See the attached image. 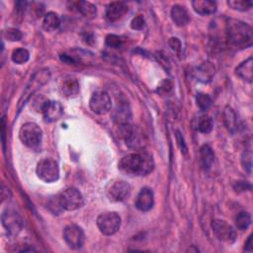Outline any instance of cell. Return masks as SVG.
<instances>
[{"label": "cell", "instance_id": "obj_16", "mask_svg": "<svg viewBox=\"0 0 253 253\" xmlns=\"http://www.w3.org/2000/svg\"><path fill=\"white\" fill-rule=\"evenodd\" d=\"M214 73H215V68H214L213 64L210 61L203 62L194 71V74H195V77L197 78V80H199L203 83L210 82L212 79Z\"/></svg>", "mask_w": 253, "mask_h": 253}, {"label": "cell", "instance_id": "obj_6", "mask_svg": "<svg viewBox=\"0 0 253 253\" xmlns=\"http://www.w3.org/2000/svg\"><path fill=\"white\" fill-rule=\"evenodd\" d=\"M97 226L103 234L113 235L121 227V217L114 211L101 213L97 217Z\"/></svg>", "mask_w": 253, "mask_h": 253}, {"label": "cell", "instance_id": "obj_17", "mask_svg": "<svg viewBox=\"0 0 253 253\" xmlns=\"http://www.w3.org/2000/svg\"><path fill=\"white\" fill-rule=\"evenodd\" d=\"M171 18L178 27L186 26L190 22V15L187 9L181 5H174L171 9Z\"/></svg>", "mask_w": 253, "mask_h": 253}, {"label": "cell", "instance_id": "obj_11", "mask_svg": "<svg viewBox=\"0 0 253 253\" xmlns=\"http://www.w3.org/2000/svg\"><path fill=\"white\" fill-rule=\"evenodd\" d=\"M214 235L222 241L233 243L236 239V231L232 225L222 219H214L211 223Z\"/></svg>", "mask_w": 253, "mask_h": 253}, {"label": "cell", "instance_id": "obj_33", "mask_svg": "<svg viewBox=\"0 0 253 253\" xmlns=\"http://www.w3.org/2000/svg\"><path fill=\"white\" fill-rule=\"evenodd\" d=\"M172 87H173L172 82H171L170 80H168V79H165V80H163V81L159 84V86H158V88H157V92H158L160 95L164 96V95H167L168 93L171 92Z\"/></svg>", "mask_w": 253, "mask_h": 253}, {"label": "cell", "instance_id": "obj_2", "mask_svg": "<svg viewBox=\"0 0 253 253\" xmlns=\"http://www.w3.org/2000/svg\"><path fill=\"white\" fill-rule=\"evenodd\" d=\"M226 30L228 41L232 45L243 48L252 44L253 30L247 23L236 19H228Z\"/></svg>", "mask_w": 253, "mask_h": 253}, {"label": "cell", "instance_id": "obj_32", "mask_svg": "<svg viewBox=\"0 0 253 253\" xmlns=\"http://www.w3.org/2000/svg\"><path fill=\"white\" fill-rule=\"evenodd\" d=\"M106 44L112 48H119L123 44V40L117 35H108L106 37Z\"/></svg>", "mask_w": 253, "mask_h": 253}, {"label": "cell", "instance_id": "obj_28", "mask_svg": "<svg viewBox=\"0 0 253 253\" xmlns=\"http://www.w3.org/2000/svg\"><path fill=\"white\" fill-rule=\"evenodd\" d=\"M212 128V120L205 115L202 116L198 121V129L203 133H209Z\"/></svg>", "mask_w": 253, "mask_h": 253}, {"label": "cell", "instance_id": "obj_26", "mask_svg": "<svg viewBox=\"0 0 253 253\" xmlns=\"http://www.w3.org/2000/svg\"><path fill=\"white\" fill-rule=\"evenodd\" d=\"M251 223V215L247 211H241L235 217V225L240 230H246Z\"/></svg>", "mask_w": 253, "mask_h": 253}, {"label": "cell", "instance_id": "obj_8", "mask_svg": "<svg viewBox=\"0 0 253 253\" xmlns=\"http://www.w3.org/2000/svg\"><path fill=\"white\" fill-rule=\"evenodd\" d=\"M106 193L111 201L123 202L129 197L130 186L126 181L116 180L109 184Z\"/></svg>", "mask_w": 253, "mask_h": 253}, {"label": "cell", "instance_id": "obj_31", "mask_svg": "<svg viewBox=\"0 0 253 253\" xmlns=\"http://www.w3.org/2000/svg\"><path fill=\"white\" fill-rule=\"evenodd\" d=\"M3 37L10 42H18L22 39L23 35L21 31L16 28H8L3 32Z\"/></svg>", "mask_w": 253, "mask_h": 253}, {"label": "cell", "instance_id": "obj_5", "mask_svg": "<svg viewBox=\"0 0 253 253\" xmlns=\"http://www.w3.org/2000/svg\"><path fill=\"white\" fill-rule=\"evenodd\" d=\"M61 209L66 211H75L84 205V198L79 190L67 188L57 196Z\"/></svg>", "mask_w": 253, "mask_h": 253}, {"label": "cell", "instance_id": "obj_22", "mask_svg": "<svg viewBox=\"0 0 253 253\" xmlns=\"http://www.w3.org/2000/svg\"><path fill=\"white\" fill-rule=\"evenodd\" d=\"M201 164L205 170H209L214 161V153L209 144H204L200 150Z\"/></svg>", "mask_w": 253, "mask_h": 253}, {"label": "cell", "instance_id": "obj_10", "mask_svg": "<svg viewBox=\"0 0 253 253\" xmlns=\"http://www.w3.org/2000/svg\"><path fill=\"white\" fill-rule=\"evenodd\" d=\"M90 109L97 115H105L112 108V101L109 94L105 91L93 93L89 101Z\"/></svg>", "mask_w": 253, "mask_h": 253}, {"label": "cell", "instance_id": "obj_13", "mask_svg": "<svg viewBox=\"0 0 253 253\" xmlns=\"http://www.w3.org/2000/svg\"><path fill=\"white\" fill-rule=\"evenodd\" d=\"M41 112L42 113L45 122L52 123L58 121L61 118V116L63 115V107L57 101L46 100L43 103Z\"/></svg>", "mask_w": 253, "mask_h": 253}, {"label": "cell", "instance_id": "obj_4", "mask_svg": "<svg viewBox=\"0 0 253 253\" xmlns=\"http://www.w3.org/2000/svg\"><path fill=\"white\" fill-rule=\"evenodd\" d=\"M19 137L25 145L31 148H36L42 142V131L37 124L26 123L20 128Z\"/></svg>", "mask_w": 253, "mask_h": 253}, {"label": "cell", "instance_id": "obj_20", "mask_svg": "<svg viewBox=\"0 0 253 253\" xmlns=\"http://www.w3.org/2000/svg\"><path fill=\"white\" fill-rule=\"evenodd\" d=\"M130 118H131V114L128 106L124 103L118 104L117 108L113 113V120L115 121V123H117L119 126L124 124H128Z\"/></svg>", "mask_w": 253, "mask_h": 253}, {"label": "cell", "instance_id": "obj_3", "mask_svg": "<svg viewBox=\"0 0 253 253\" xmlns=\"http://www.w3.org/2000/svg\"><path fill=\"white\" fill-rule=\"evenodd\" d=\"M50 78V73L48 69L43 68L41 70H38L34 73V75L31 77L29 83L27 84L26 88L24 89L21 98L18 102V110L22 109V107L29 101L32 95H34L42 86H43L45 83L48 82Z\"/></svg>", "mask_w": 253, "mask_h": 253}, {"label": "cell", "instance_id": "obj_34", "mask_svg": "<svg viewBox=\"0 0 253 253\" xmlns=\"http://www.w3.org/2000/svg\"><path fill=\"white\" fill-rule=\"evenodd\" d=\"M251 157H252V154H251V150L250 149H246L241 157V161H242V165L244 167L245 170L248 171V173H250L251 171Z\"/></svg>", "mask_w": 253, "mask_h": 253}, {"label": "cell", "instance_id": "obj_23", "mask_svg": "<svg viewBox=\"0 0 253 253\" xmlns=\"http://www.w3.org/2000/svg\"><path fill=\"white\" fill-rule=\"evenodd\" d=\"M60 25L59 16L54 12H48L44 15L42 21V28L46 32H53L55 31Z\"/></svg>", "mask_w": 253, "mask_h": 253}, {"label": "cell", "instance_id": "obj_19", "mask_svg": "<svg viewBox=\"0 0 253 253\" xmlns=\"http://www.w3.org/2000/svg\"><path fill=\"white\" fill-rule=\"evenodd\" d=\"M235 73L237 76H239L241 79L251 83L253 79V59L250 56L248 59L240 63L236 69Z\"/></svg>", "mask_w": 253, "mask_h": 253}, {"label": "cell", "instance_id": "obj_14", "mask_svg": "<svg viewBox=\"0 0 253 253\" xmlns=\"http://www.w3.org/2000/svg\"><path fill=\"white\" fill-rule=\"evenodd\" d=\"M128 8L125 2L117 1L110 3L105 11V18L108 22L114 23L120 20L126 12Z\"/></svg>", "mask_w": 253, "mask_h": 253}, {"label": "cell", "instance_id": "obj_37", "mask_svg": "<svg viewBox=\"0 0 253 253\" xmlns=\"http://www.w3.org/2000/svg\"><path fill=\"white\" fill-rule=\"evenodd\" d=\"M245 251L250 252L252 250V235L248 236V239L245 242V247H244Z\"/></svg>", "mask_w": 253, "mask_h": 253}, {"label": "cell", "instance_id": "obj_25", "mask_svg": "<svg viewBox=\"0 0 253 253\" xmlns=\"http://www.w3.org/2000/svg\"><path fill=\"white\" fill-rule=\"evenodd\" d=\"M223 118L227 129L230 132H234V130L236 129V116L234 111L229 106L225 107L223 112Z\"/></svg>", "mask_w": 253, "mask_h": 253}, {"label": "cell", "instance_id": "obj_29", "mask_svg": "<svg viewBox=\"0 0 253 253\" xmlns=\"http://www.w3.org/2000/svg\"><path fill=\"white\" fill-rule=\"evenodd\" d=\"M196 102L198 107L202 111H207L211 106V98L205 93H199L196 97Z\"/></svg>", "mask_w": 253, "mask_h": 253}, {"label": "cell", "instance_id": "obj_18", "mask_svg": "<svg viewBox=\"0 0 253 253\" xmlns=\"http://www.w3.org/2000/svg\"><path fill=\"white\" fill-rule=\"evenodd\" d=\"M60 91L67 98L75 97L80 91L79 82L77 81V79L72 78V77L66 78L61 82Z\"/></svg>", "mask_w": 253, "mask_h": 253}, {"label": "cell", "instance_id": "obj_21", "mask_svg": "<svg viewBox=\"0 0 253 253\" xmlns=\"http://www.w3.org/2000/svg\"><path fill=\"white\" fill-rule=\"evenodd\" d=\"M193 9L200 15H211L216 10V3L210 0H196L192 2Z\"/></svg>", "mask_w": 253, "mask_h": 253}, {"label": "cell", "instance_id": "obj_24", "mask_svg": "<svg viewBox=\"0 0 253 253\" xmlns=\"http://www.w3.org/2000/svg\"><path fill=\"white\" fill-rule=\"evenodd\" d=\"M77 10L85 17L88 19H92L96 16L97 14V8L95 5H93L90 2L87 1H79L76 3Z\"/></svg>", "mask_w": 253, "mask_h": 253}, {"label": "cell", "instance_id": "obj_1", "mask_svg": "<svg viewBox=\"0 0 253 253\" xmlns=\"http://www.w3.org/2000/svg\"><path fill=\"white\" fill-rule=\"evenodd\" d=\"M120 170L129 176L147 175L154 168L152 156L145 152L139 151L124 156L119 162Z\"/></svg>", "mask_w": 253, "mask_h": 253}, {"label": "cell", "instance_id": "obj_15", "mask_svg": "<svg viewBox=\"0 0 253 253\" xmlns=\"http://www.w3.org/2000/svg\"><path fill=\"white\" fill-rule=\"evenodd\" d=\"M154 204V195L150 188H142L135 199V207L140 211H148Z\"/></svg>", "mask_w": 253, "mask_h": 253}, {"label": "cell", "instance_id": "obj_36", "mask_svg": "<svg viewBox=\"0 0 253 253\" xmlns=\"http://www.w3.org/2000/svg\"><path fill=\"white\" fill-rule=\"evenodd\" d=\"M169 44L173 50H175L177 52L181 50V47H182L181 42L177 38H171L169 41Z\"/></svg>", "mask_w": 253, "mask_h": 253}, {"label": "cell", "instance_id": "obj_7", "mask_svg": "<svg viewBox=\"0 0 253 253\" xmlns=\"http://www.w3.org/2000/svg\"><path fill=\"white\" fill-rule=\"evenodd\" d=\"M37 175L43 182H55L59 178V168L57 163L51 158L42 159L37 165Z\"/></svg>", "mask_w": 253, "mask_h": 253}, {"label": "cell", "instance_id": "obj_9", "mask_svg": "<svg viewBox=\"0 0 253 253\" xmlns=\"http://www.w3.org/2000/svg\"><path fill=\"white\" fill-rule=\"evenodd\" d=\"M2 224L9 234L15 236L23 228V220L20 214L14 210L7 209L2 212L1 215Z\"/></svg>", "mask_w": 253, "mask_h": 253}, {"label": "cell", "instance_id": "obj_35", "mask_svg": "<svg viewBox=\"0 0 253 253\" xmlns=\"http://www.w3.org/2000/svg\"><path fill=\"white\" fill-rule=\"evenodd\" d=\"M145 26V21H144V18L141 16V15H137L136 17H134L132 20H131V23H130V27L131 29L133 30H142Z\"/></svg>", "mask_w": 253, "mask_h": 253}, {"label": "cell", "instance_id": "obj_30", "mask_svg": "<svg viewBox=\"0 0 253 253\" xmlns=\"http://www.w3.org/2000/svg\"><path fill=\"white\" fill-rule=\"evenodd\" d=\"M227 5L238 11H247L252 7V2L251 1H244V0H229L227 2Z\"/></svg>", "mask_w": 253, "mask_h": 253}, {"label": "cell", "instance_id": "obj_12", "mask_svg": "<svg viewBox=\"0 0 253 253\" xmlns=\"http://www.w3.org/2000/svg\"><path fill=\"white\" fill-rule=\"evenodd\" d=\"M63 238L72 249H79L83 246L85 235L82 228L76 224H69L63 230Z\"/></svg>", "mask_w": 253, "mask_h": 253}, {"label": "cell", "instance_id": "obj_27", "mask_svg": "<svg viewBox=\"0 0 253 253\" xmlns=\"http://www.w3.org/2000/svg\"><path fill=\"white\" fill-rule=\"evenodd\" d=\"M12 60L17 64L26 63L30 58V53L25 48H16L13 50L11 55Z\"/></svg>", "mask_w": 253, "mask_h": 253}]
</instances>
